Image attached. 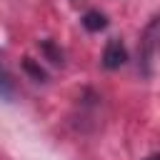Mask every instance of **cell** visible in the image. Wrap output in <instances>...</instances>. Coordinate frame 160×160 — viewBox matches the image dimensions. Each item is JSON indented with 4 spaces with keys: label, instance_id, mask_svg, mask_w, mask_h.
<instances>
[{
    "label": "cell",
    "instance_id": "7a4b0ae2",
    "mask_svg": "<svg viewBox=\"0 0 160 160\" xmlns=\"http://www.w3.org/2000/svg\"><path fill=\"white\" fill-rule=\"evenodd\" d=\"M125 62H128V50H125L122 40L110 38L108 45H105V50H102V68L105 70H118Z\"/></svg>",
    "mask_w": 160,
    "mask_h": 160
},
{
    "label": "cell",
    "instance_id": "277c9868",
    "mask_svg": "<svg viewBox=\"0 0 160 160\" xmlns=\"http://www.w3.org/2000/svg\"><path fill=\"white\" fill-rule=\"evenodd\" d=\"M40 50L45 52V58H48L52 65H62V50H60L52 40H40Z\"/></svg>",
    "mask_w": 160,
    "mask_h": 160
},
{
    "label": "cell",
    "instance_id": "3957f363",
    "mask_svg": "<svg viewBox=\"0 0 160 160\" xmlns=\"http://www.w3.org/2000/svg\"><path fill=\"white\" fill-rule=\"evenodd\" d=\"M80 22H82V28H85L88 32H100V30L108 28V18H105V12H100V10H88Z\"/></svg>",
    "mask_w": 160,
    "mask_h": 160
},
{
    "label": "cell",
    "instance_id": "5b68a950",
    "mask_svg": "<svg viewBox=\"0 0 160 160\" xmlns=\"http://www.w3.org/2000/svg\"><path fill=\"white\" fill-rule=\"evenodd\" d=\"M22 68H25V70H28V72H30L35 80H45V70H42L40 65H35L30 58H25V60H22Z\"/></svg>",
    "mask_w": 160,
    "mask_h": 160
},
{
    "label": "cell",
    "instance_id": "52a82bcc",
    "mask_svg": "<svg viewBox=\"0 0 160 160\" xmlns=\"http://www.w3.org/2000/svg\"><path fill=\"white\" fill-rule=\"evenodd\" d=\"M145 160H160V152H152V155H148Z\"/></svg>",
    "mask_w": 160,
    "mask_h": 160
},
{
    "label": "cell",
    "instance_id": "8992f818",
    "mask_svg": "<svg viewBox=\"0 0 160 160\" xmlns=\"http://www.w3.org/2000/svg\"><path fill=\"white\" fill-rule=\"evenodd\" d=\"M10 95H12V88H10V80H8V75L0 65V98H10Z\"/></svg>",
    "mask_w": 160,
    "mask_h": 160
},
{
    "label": "cell",
    "instance_id": "6da1fadb",
    "mask_svg": "<svg viewBox=\"0 0 160 160\" xmlns=\"http://www.w3.org/2000/svg\"><path fill=\"white\" fill-rule=\"evenodd\" d=\"M158 62H160V15H155L142 28L138 42V72L142 78H152Z\"/></svg>",
    "mask_w": 160,
    "mask_h": 160
}]
</instances>
